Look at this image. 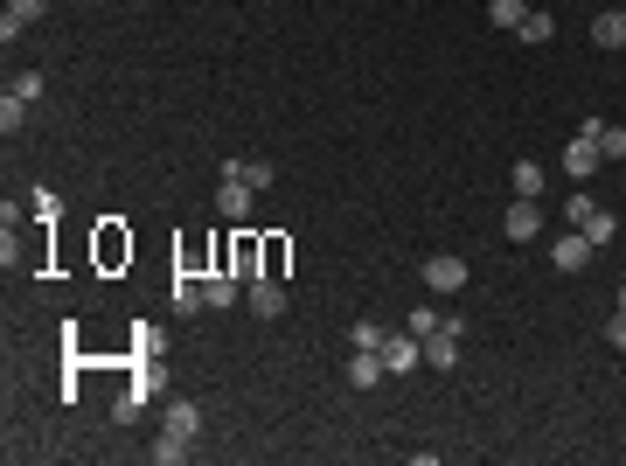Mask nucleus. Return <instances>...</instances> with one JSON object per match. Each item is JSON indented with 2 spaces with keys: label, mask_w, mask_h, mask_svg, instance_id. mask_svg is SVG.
<instances>
[{
  "label": "nucleus",
  "mask_w": 626,
  "mask_h": 466,
  "mask_svg": "<svg viewBox=\"0 0 626 466\" xmlns=\"http://www.w3.org/2000/svg\"><path fill=\"white\" fill-rule=\"evenodd\" d=\"M174 307H181V313H202V307H209L202 279H188V272H181V279H174Z\"/></svg>",
  "instance_id": "2eb2a0df"
},
{
  "label": "nucleus",
  "mask_w": 626,
  "mask_h": 466,
  "mask_svg": "<svg viewBox=\"0 0 626 466\" xmlns=\"http://www.w3.org/2000/svg\"><path fill=\"white\" fill-rule=\"evenodd\" d=\"M515 195L543 202V167H536V160H515Z\"/></svg>",
  "instance_id": "f3484780"
},
{
  "label": "nucleus",
  "mask_w": 626,
  "mask_h": 466,
  "mask_svg": "<svg viewBox=\"0 0 626 466\" xmlns=\"http://www.w3.org/2000/svg\"><path fill=\"white\" fill-rule=\"evenodd\" d=\"M578 133H585V140H599V154H606V160H626V126H606V119H585Z\"/></svg>",
  "instance_id": "9b49d317"
},
{
  "label": "nucleus",
  "mask_w": 626,
  "mask_h": 466,
  "mask_svg": "<svg viewBox=\"0 0 626 466\" xmlns=\"http://www.w3.org/2000/svg\"><path fill=\"white\" fill-rule=\"evenodd\" d=\"M21 126H28V98H14V91H7V98H0V133L14 140Z\"/></svg>",
  "instance_id": "dca6fc26"
},
{
  "label": "nucleus",
  "mask_w": 626,
  "mask_h": 466,
  "mask_svg": "<svg viewBox=\"0 0 626 466\" xmlns=\"http://www.w3.org/2000/svg\"><path fill=\"white\" fill-rule=\"evenodd\" d=\"M508 244H529V237H543V202H529V195H515L508 202Z\"/></svg>",
  "instance_id": "7ed1b4c3"
},
{
  "label": "nucleus",
  "mask_w": 626,
  "mask_h": 466,
  "mask_svg": "<svg viewBox=\"0 0 626 466\" xmlns=\"http://www.w3.org/2000/svg\"><path fill=\"white\" fill-rule=\"evenodd\" d=\"M42 7H49V0H7V14H21V21H35Z\"/></svg>",
  "instance_id": "a878e982"
},
{
  "label": "nucleus",
  "mask_w": 626,
  "mask_h": 466,
  "mask_svg": "<svg viewBox=\"0 0 626 466\" xmlns=\"http://www.w3.org/2000/svg\"><path fill=\"white\" fill-rule=\"evenodd\" d=\"M599 167H606V154H599V140H585V133H578V140L564 147V174H571V181H592Z\"/></svg>",
  "instance_id": "6e6552de"
},
{
  "label": "nucleus",
  "mask_w": 626,
  "mask_h": 466,
  "mask_svg": "<svg viewBox=\"0 0 626 466\" xmlns=\"http://www.w3.org/2000/svg\"><path fill=\"white\" fill-rule=\"evenodd\" d=\"M592 42H599V49H626V7H599Z\"/></svg>",
  "instance_id": "9d476101"
},
{
  "label": "nucleus",
  "mask_w": 626,
  "mask_h": 466,
  "mask_svg": "<svg viewBox=\"0 0 626 466\" xmlns=\"http://www.w3.org/2000/svg\"><path fill=\"white\" fill-rule=\"evenodd\" d=\"M460 334H467L460 320H439V327L425 334V362H432V369H453V362H460Z\"/></svg>",
  "instance_id": "39448f33"
},
{
  "label": "nucleus",
  "mask_w": 626,
  "mask_h": 466,
  "mask_svg": "<svg viewBox=\"0 0 626 466\" xmlns=\"http://www.w3.org/2000/svg\"><path fill=\"white\" fill-rule=\"evenodd\" d=\"M251 202H258V188H251L244 174H230V167H223V181H216V216H223V223H244V216H251Z\"/></svg>",
  "instance_id": "f257e3e1"
},
{
  "label": "nucleus",
  "mask_w": 626,
  "mask_h": 466,
  "mask_svg": "<svg viewBox=\"0 0 626 466\" xmlns=\"http://www.w3.org/2000/svg\"><path fill=\"white\" fill-rule=\"evenodd\" d=\"M230 174H244V181H251L258 195H265V188L279 181V167H272V160H230Z\"/></svg>",
  "instance_id": "4468645a"
},
{
  "label": "nucleus",
  "mask_w": 626,
  "mask_h": 466,
  "mask_svg": "<svg viewBox=\"0 0 626 466\" xmlns=\"http://www.w3.org/2000/svg\"><path fill=\"white\" fill-rule=\"evenodd\" d=\"M592 251H599V244H592L585 230H564V237L550 244V265H557V272H585V265H592Z\"/></svg>",
  "instance_id": "20e7f679"
},
{
  "label": "nucleus",
  "mask_w": 626,
  "mask_h": 466,
  "mask_svg": "<svg viewBox=\"0 0 626 466\" xmlns=\"http://www.w3.org/2000/svg\"><path fill=\"white\" fill-rule=\"evenodd\" d=\"M244 300H251V313H258V320H279V313H286V286H279V272H258Z\"/></svg>",
  "instance_id": "423d86ee"
},
{
  "label": "nucleus",
  "mask_w": 626,
  "mask_h": 466,
  "mask_svg": "<svg viewBox=\"0 0 626 466\" xmlns=\"http://www.w3.org/2000/svg\"><path fill=\"white\" fill-rule=\"evenodd\" d=\"M383 341H390V334H383L376 320H355V327H348V348H383Z\"/></svg>",
  "instance_id": "4be33fe9"
},
{
  "label": "nucleus",
  "mask_w": 626,
  "mask_h": 466,
  "mask_svg": "<svg viewBox=\"0 0 626 466\" xmlns=\"http://www.w3.org/2000/svg\"><path fill=\"white\" fill-rule=\"evenodd\" d=\"M515 35H522V42H529V49H543V42H550V35H557V21H550V14H543V7H529V14H522V28H515Z\"/></svg>",
  "instance_id": "ddd939ff"
},
{
  "label": "nucleus",
  "mask_w": 626,
  "mask_h": 466,
  "mask_svg": "<svg viewBox=\"0 0 626 466\" xmlns=\"http://www.w3.org/2000/svg\"><path fill=\"white\" fill-rule=\"evenodd\" d=\"M620 313H626V279H620Z\"/></svg>",
  "instance_id": "cd10ccee"
},
{
  "label": "nucleus",
  "mask_w": 626,
  "mask_h": 466,
  "mask_svg": "<svg viewBox=\"0 0 626 466\" xmlns=\"http://www.w3.org/2000/svg\"><path fill=\"white\" fill-rule=\"evenodd\" d=\"M167 432H181V439H195V432H202V404H188V397H174V404H167Z\"/></svg>",
  "instance_id": "f8f14e48"
},
{
  "label": "nucleus",
  "mask_w": 626,
  "mask_h": 466,
  "mask_svg": "<svg viewBox=\"0 0 626 466\" xmlns=\"http://www.w3.org/2000/svg\"><path fill=\"white\" fill-rule=\"evenodd\" d=\"M606 341H613V348L626 355V313H613V327H606Z\"/></svg>",
  "instance_id": "bb28decb"
},
{
  "label": "nucleus",
  "mask_w": 626,
  "mask_h": 466,
  "mask_svg": "<svg viewBox=\"0 0 626 466\" xmlns=\"http://www.w3.org/2000/svg\"><path fill=\"white\" fill-rule=\"evenodd\" d=\"M7 91H14V98H28V105H35V98H42V70H14V84H7Z\"/></svg>",
  "instance_id": "5701e85b"
},
{
  "label": "nucleus",
  "mask_w": 626,
  "mask_h": 466,
  "mask_svg": "<svg viewBox=\"0 0 626 466\" xmlns=\"http://www.w3.org/2000/svg\"><path fill=\"white\" fill-rule=\"evenodd\" d=\"M425 286H432L439 300H453V293L467 286V258H453V251H432V258H425Z\"/></svg>",
  "instance_id": "f03ea898"
},
{
  "label": "nucleus",
  "mask_w": 626,
  "mask_h": 466,
  "mask_svg": "<svg viewBox=\"0 0 626 466\" xmlns=\"http://www.w3.org/2000/svg\"><path fill=\"white\" fill-rule=\"evenodd\" d=\"M592 209H599V202H592V195H585V188H578V181H571V209H564V223H571V230H578V223H592Z\"/></svg>",
  "instance_id": "412c9836"
},
{
  "label": "nucleus",
  "mask_w": 626,
  "mask_h": 466,
  "mask_svg": "<svg viewBox=\"0 0 626 466\" xmlns=\"http://www.w3.org/2000/svg\"><path fill=\"white\" fill-rule=\"evenodd\" d=\"M383 376H390V369H383V348H355V355H348V383H355V390H376Z\"/></svg>",
  "instance_id": "1a4fd4ad"
},
{
  "label": "nucleus",
  "mask_w": 626,
  "mask_h": 466,
  "mask_svg": "<svg viewBox=\"0 0 626 466\" xmlns=\"http://www.w3.org/2000/svg\"><path fill=\"white\" fill-rule=\"evenodd\" d=\"M432 327H439V307H418V313H411V334H418V341H425Z\"/></svg>",
  "instance_id": "393cba45"
},
{
  "label": "nucleus",
  "mask_w": 626,
  "mask_h": 466,
  "mask_svg": "<svg viewBox=\"0 0 626 466\" xmlns=\"http://www.w3.org/2000/svg\"><path fill=\"white\" fill-rule=\"evenodd\" d=\"M578 230H585L592 244H613V216H606V209H592V223H578Z\"/></svg>",
  "instance_id": "b1692460"
},
{
  "label": "nucleus",
  "mask_w": 626,
  "mask_h": 466,
  "mask_svg": "<svg viewBox=\"0 0 626 466\" xmlns=\"http://www.w3.org/2000/svg\"><path fill=\"white\" fill-rule=\"evenodd\" d=\"M188 453H195V439H181V432H167V439H160V446H154V460H160V466L188 460Z\"/></svg>",
  "instance_id": "aec40b11"
},
{
  "label": "nucleus",
  "mask_w": 626,
  "mask_h": 466,
  "mask_svg": "<svg viewBox=\"0 0 626 466\" xmlns=\"http://www.w3.org/2000/svg\"><path fill=\"white\" fill-rule=\"evenodd\" d=\"M418 362H425V341H418V334H390V341H383V369H390V376H411Z\"/></svg>",
  "instance_id": "0eeeda50"
},
{
  "label": "nucleus",
  "mask_w": 626,
  "mask_h": 466,
  "mask_svg": "<svg viewBox=\"0 0 626 466\" xmlns=\"http://www.w3.org/2000/svg\"><path fill=\"white\" fill-rule=\"evenodd\" d=\"M202 293H209V307H237V279H230V272L202 279Z\"/></svg>",
  "instance_id": "6ab92c4d"
},
{
  "label": "nucleus",
  "mask_w": 626,
  "mask_h": 466,
  "mask_svg": "<svg viewBox=\"0 0 626 466\" xmlns=\"http://www.w3.org/2000/svg\"><path fill=\"white\" fill-rule=\"evenodd\" d=\"M522 14H529V0H487V21L494 28H522Z\"/></svg>",
  "instance_id": "a211bd4d"
}]
</instances>
